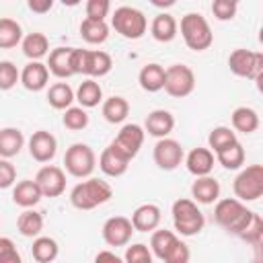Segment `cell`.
<instances>
[{"instance_id": "1", "label": "cell", "mask_w": 263, "mask_h": 263, "mask_svg": "<svg viewBox=\"0 0 263 263\" xmlns=\"http://www.w3.org/2000/svg\"><path fill=\"white\" fill-rule=\"evenodd\" d=\"M255 212H251L242 201L236 197H224L218 199L214 205V220L218 226H222L228 234L240 236L253 222Z\"/></svg>"}, {"instance_id": "2", "label": "cell", "mask_w": 263, "mask_h": 263, "mask_svg": "<svg viewBox=\"0 0 263 263\" xmlns=\"http://www.w3.org/2000/svg\"><path fill=\"white\" fill-rule=\"evenodd\" d=\"M113 197V187L97 177H88L86 181L74 185L70 191V203L76 210H95L103 203H107Z\"/></svg>"}, {"instance_id": "3", "label": "cell", "mask_w": 263, "mask_h": 263, "mask_svg": "<svg viewBox=\"0 0 263 263\" xmlns=\"http://www.w3.org/2000/svg\"><path fill=\"white\" fill-rule=\"evenodd\" d=\"M72 72L74 74H84L88 78H101L107 76L113 68V60L107 51L103 49H82V47H74L72 49Z\"/></svg>"}, {"instance_id": "4", "label": "cell", "mask_w": 263, "mask_h": 263, "mask_svg": "<svg viewBox=\"0 0 263 263\" xmlns=\"http://www.w3.org/2000/svg\"><path fill=\"white\" fill-rule=\"evenodd\" d=\"M171 214H173V226L181 236H195L205 226V218L201 210L189 197L177 199L171 208Z\"/></svg>"}, {"instance_id": "5", "label": "cell", "mask_w": 263, "mask_h": 263, "mask_svg": "<svg viewBox=\"0 0 263 263\" xmlns=\"http://www.w3.org/2000/svg\"><path fill=\"white\" fill-rule=\"evenodd\" d=\"M181 37L185 45L193 51H205L214 43V33L210 23L199 12H187L181 18Z\"/></svg>"}, {"instance_id": "6", "label": "cell", "mask_w": 263, "mask_h": 263, "mask_svg": "<svg viewBox=\"0 0 263 263\" xmlns=\"http://www.w3.org/2000/svg\"><path fill=\"white\" fill-rule=\"evenodd\" d=\"M232 191H234V197L242 203L257 201L263 195V166L249 164V166L240 168V173L234 177Z\"/></svg>"}, {"instance_id": "7", "label": "cell", "mask_w": 263, "mask_h": 263, "mask_svg": "<svg viewBox=\"0 0 263 263\" xmlns=\"http://www.w3.org/2000/svg\"><path fill=\"white\" fill-rule=\"evenodd\" d=\"M111 27L125 39H140L148 29V18L134 6H119L111 16Z\"/></svg>"}, {"instance_id": "8", "label": "cell", "mask_w": 263, "mask_h": 263, "mask_svg": "<svg viewBox=\"0 0 263 263\" xmlns=\"http://www.w3.org/2000/svg\"><path fill=\"white\" fill-rule=\"evenodd\" d=\"M64 166H66V173H70L72 177L88 179L92 175L95 166H97L95 150L88 144H82V142L72 144L64 154Z\"/></svg>"}, {"instance_id": "9", "label": "cell", "mask_w": 263, "mask_h": 263, "mask_svg": "<svg viewBox=\"0 0 263 263\" xmlns=\"http://www.w3.org/2000/svg\"><path fill=\"white\" fill-rule=\"evenodd\" d=\"M228 68L238 78L261 80V74H263V53L238 47V49H234L228 55Z\"/></svg>"}, {"instance_id": "10", "label": "cell", "mask_w": 263, "mask_h": 263, "mask_svg": "<svg viewBox=\"0 0 263 263\" xmlns=\"http://www.w3.org/2000/svg\"><path fill=\"white\" fill-rule=\"evenodd\" d=\"M166 95L175 99H185L195 90V74L185 64H173L164 68V86Z\"/></svg>"}, {"instance_id": "11", "label": "cell", "mask_w": 263, "mask_h": 263, "mask_svg": "<svg viewBox=\"0 0 263 263\" xmlns=\"http://www.w3.org/2000/svg\"><path fill=\"white\" fill-rule=\"evenodd\" d=\"M144 138H146V132H144V127L142 125H138V123H125L119 132H117V136H115V140L111 142V146L117 150V152H121L125 158H136L138 156V152H140V148H142V144H144Z\"/></svg>"}, {"instance_id": "12", "label": "cell", "mask_w": 263, "mask_h": 263, "mask_svg": "<svg viewBox=\"0 0 263 263\" xmlns=\"http://www.w3.org/2000/svg\"><path fill=\"white\" fill-rule=\"evenodd\" d=\"M43 197H60L66 191V173L55 164H45L33 179Z\"/></svg>"}, {"instance_id": "13", "label": "cell", "mask_w": 263, "mask_h": 263, "mask_svg": "<svg viewBox=\"0 0 263 263\" xmlns=\"http://www.w3.org/2000/svg\"><path fill=\"white\" fill-rule=\"evenodd\" d=\"M152 158L156 162L158 168L162 171H175L183 158H185V152H183V146L173 140V138H162L154 144V150H152Z\"/></svg>"}, {"instance_id": "14", "label": "cell", "mask_w": 263, "mask_h": 263, "mask_svg": "<svg viewBox=\"0 0 263 263\" xmlns=\"http://www.w3.org/2000/svg\"><path fill=\"white\" fill-rule=\"evenodd\" d=\"M134 232L136 230H134L129 218H125V216H111L109 220H105L103 230H101L103 240L109 247H127Z\"/></svg>"}, {"instance_id": "15", "label": "cell", "mask_w": 263, "mask_h": 263, "mask_svg": "<svg viewBox=\"0 0 263 263\" xmlns=\"http://www.w3.org/2000/svg\"><path fill=\"white\" fill-rule=\"evenodd\" d=\"M58 152V140L47 129H37L29 138V154L37 162H49Z\"/></svg>"}, {"instance_id": "16", "label": "cell", "mask_w": 263, "mask_h": 263, "mask_svg": "<svg viewBox=\"0 0 263 263\" xmlns=\"http://www.w3.org/2000/svg\"><path fill=\"white\" fill-rule=\"evenodd\" d=\"M162 220V212L156 203H142L134 210L129 222L136 232H154Z\"/></svg>"}, {"instance_id": "17", "label": "cell", "mask_w": 263, "mask_h": 263, "mask_svg": "<svg viewBox=\"0 0 263 263\" xmlns=\"http://www.w3.org/2000/svg\"><path fill=\"white\" fill-rule=\"evenodd\" d=\"M175 129V117L171 111L166 109H154L148 113L146 121H144V132L148 136H154L158 140L168 138V134Z\"/></svg>"}, {"instance_id": "18", "label": "cell", "mask_w": 263, "mask_h": 263, "mask_svg": "<svg viewBox=\"0 0 263 263\" xmlns=\"http://www.w3.org/2000/svg\"><path fill=\"white\" fill-rule=\"evenodd\" d=\"M185 160V166L187 171L193 175V177H208L212 171H214V162H216V156L210 148H193L189 150V154L183 158Z\"/></svg>"}, {"instance_id": "19", "label": "cell", "mask_w": 263, "mask_h": 263, "mask_svg": "<svg viewBox=\"0 0 263 263\" xmlns=\"http://www.w3.org/2000/svg\"><path fill=\"white\" fill-rule=\"evenodd\" d=\"M47 82H49V70L43 62H29L21 70V84L31 92L43 90Z\"/></svg>"}, {"instance_id": "20", "label": "cell", "mask_w": 263, "mask_h": 263, "mask_svg": "<svg viewBox=\"0 0 263 263\" xmlns=\"http://www.w3.org/2000/svg\"><path fill=\"white\" fill-rule=\"evenodd\" d=\"M191 197L195 203H216L220 199V183L208 175V177H195V181L191 183Z\"/></svg>"}, {"instance_id": "21", "label": "cell", "mask_w": 263, "mask_h": 263, "mask_svg": "<svg viewBox=\"0 0 263 263\" xmlns=\"http://www.w3.org/2000/svg\"><path fill=\"white\" fill-rule=\"evenodd\" d=\"M129 158H125L121 152H117L111 144L101 152V156H99V168L107 175V177H113V179H117V177H121V175H125V171H127V166H129Z\"/></svg>"}, {"instance_id": "22", "label": "cell", "mask_w": 263, "mask_h": 263, "mask_svg": "<svg viewBox=\"0 0 263 263\" xmlns=\"http://www.w3.org/2000/svg\"><path fill=\"white\" fill-rule=\"evenodd\" d=\"M41 197L43 195L33 179H23V181L14 183V187H12V201L25 210H31L33 205H37L41 201Z\"/></svg>"}, {"instance_id": "23", "label": "cell", "mask_w": 263, "mask_h": 263, "mask_svg": "<svg viewBox=\"0 0 263 263\" xmlns=\"http://www.w3.org/2000/svg\"><path fill=\"white\" fill-rule=\"evenodd\" d=\"M72 49L74 47H55L49 51V60H47V70L49 74H53L55 78H70L74 76L72 72V64H70V58H72Z\"/></svg>"}, {"instance_id": "24", "label": "cell", "mask_w": 263, "mask_h": 263, "mask_svg": "<svg viewBox=\"0 0 263 263\" xmlns=\"http://www.w3.org/2000/svg\"><path fill=\"white\" fill-rule=\"evenodd\" d=\"M177 31H179V25H177L175 16L168 12H158L150 23V35L160 43L173 41L177 37Z\"/></svg>"}, {"instance_id": "25", "label": "cell", "mask_w": 263, "mask_h": 263, "mask_svg": "<svg viewBox=\"0 0 263 263\" xmlns=\"http://www.w3.org/2000/svg\"><path fill=\"white\" fill-rule=\"evenodd\" d=\"M25 146V136L18 127H2L0 129V158L10 160L12 156L21 154Z\"/></svg>"}, {"instance_id": "26", "label": "cell", "mask_w": 263, "mask_h": 263, "mask_svg": "<svg viewBox=\"0 0 263 263\" xmlns=\"http://www.w3.org/2000/svg\"><path fill=\"white\" fill-rule=\"evenodd\" d=\"M21 49H23V53L31 62H41V58H45L49 53V39L43 33L33 31V33H29V35L23 37Z\"/></svg>"}, {"instance_id": "27", "label": "cell", "mask_w": 263, "mask_h": 263, "mask_svg": "<svg viewBox=\"0 0 263 263\" xmlns=\"http://www.w3.org/2000/svg\"><path fill=\"white\" fill-rule=\"evenodd\" d=\"M138 82H140V86L146 92H158V90H162V86H164V68L160 64H156V62L146 64L140 70V74H138Z\"/></svg>"}, {"instance_id": "28", "label": "cell", "mask_w": 263, "mask_h": 263, "mask_svg": "<svg viewBox=\"0 0 263 263\" xmlns=\"http://www.w3.org/2000/svg\"><path fill=\"white\" fill-rule=\"evenodd\" d=\"M101 113H103L105 121H109V123H113V125H115V123H123V121L127 119V115H129V103H127L123 97L113 95V97H109V99L103 101Z\"/></svg>"}, {"instance_id": "29", "label": "cell", "mask_w": 263, "mask_h": 263, "mask_svg": "<svg viewBox=\"0 0 263 263\" xmlns=\"http://www.w3.org/2000/svg\"><path fill=\"white\" fill-rule=\"evenodd\" d=\"M74 97H76V101L80 103L82 109H92V107H97V105L103 101V88H101V84H99L97 80L86 78V80H82L80 86L76 88Z\"/></svg>"}, {"instance_id": "30", "label": "cell", "mask_w": 263, "mask_h": 263, "mask_svg": "<svg viewBox=\"0 0 263 263\" xmlns=\"http://www.w3.org/2000/svg\"><path fill=\"white\" fill-rule=\"evenodd\" d=\"M230 121H232V129L240 134H253L259 127V115L253 107H236L230 115Z\"/></svg>"}, {"instance_id": "31", "label": "cell", "mask_w": 263, "mask_h": 263, "mask_svg": "<svg viewBox=\"0 0 263 263\" xmlns=\"http://www.w3.org/2000/svg\"><path fill=\"white\" fill-rule=\"evenodd\" d=\"M74 101H76V97H74V90L68 82H55L47 90V103L58 111L70 109Z\"/></svg>"}, {"instance_id": "32", "label": "cell", "mask_w": 263, "mask_h": 263, "mask_svg": "<svg viewBox=\"0 0 263 263\" xmlns=\"http://www.w3.org/2000/svg\"><path fill=\"white\" fill-rule=\"evenodd\" d=\"M16 230L27 236V238H37L41 236L43 230V216L37 210H25L18 218H16Z\"/></svg>"}, {"instance_id": "33", "label": "cell", "mask_w": 263, "mask_h": 263, "mask_svg": "<svg viewBox=\"0 0 263 263\" xmlns=\"http://www.w3.org/2000/svg\"><path fill=\"white\" fill-rule=\"evenodd\" d=\"M31 255L35 263H51L60 255V247L51 236H37L31 247Z\"/></svg>"}, {"instance_id": "34", "label": "cell", "mask_w": 263, "mask_h": 263, "mask_svg": "<svg viewBox=\"0 0 263 263\" xmlns=\"http://www.w3.org/2000/svg\"><path fill=\"white\" fill-rule=\"evenodd\" d=\"M80 35L86 43L90 45H101L107 41L109 37V25L105 21H90V18H84L80 23Z\"/></svg>"}, {"instance_id": "35", "label": "cell", "mask_w": 263, "mask_h": 263, "mask_svg": "<svg viewBox=\"0 0 263 263\" xmlns=\"http://www.w3.org/2000/svg\"><path fill=\"white\" fill-rule=\"evenodd\" d=\"M23 41V27L8 16L0 18V49L16 47Z\"/></svg>"}, {"instance_id": "36", "label": "cell", "mask_w": 263, "mask_h": 263, "mask_svg": "<svg viewBox=\"0 0 263 263\" xmlns=\"http://www.w3.org/2000/svg\"><path fill=\"white\" fill-rule=\"evenodd\" d=\"M179 236L173 232V230H154L152 232V236H150V253H152V257H158L160 261L164 259V255L168 253V249L175 245V240H177Z\"/></svg>"}, {"instance_id": "37", "label": "cell", "mask_w": 263, "mask_h": 263, "mask_svg": "<svg viewBox=\"0 0 263 263\" xmlns=\"http://www.w3.org/2000/svg\"><path fill=\"white\" fill-rule=\"evenodd\" d=\"M234 142H238V140H236V132H234L232 127H226V125L214 127V129L210 132V136H208V148H210L214 154H218L220 150L232 146Z\"/></svg>"}, {"instance_id": "38", "label": "cell", "mask_w": 263, "mask_h": 263, "mask_svg": "<svg viewBox=\"0 0 263 263\" xmlns=\"http://www.w3.org/2000/svg\"><path fill=\"white\" fill-rule=\"evenodd\" d=\"M214 156H216V160H218L224 168H228V171H236V168H240V166L245 164V148H242L240 142H234L232 146L220 150V152L214 154Z\"/></svg>"}, {"instance_id": "39", "label": "cell", "mask_w": 263, "mask_h": 263, "mask_svg": "<svg viewBox=\"0 0 263 263\" xmlns=\"http://www.w3.org/2000/svg\"><path fill=\"white\" fill-rule=\"evenodd\" d=\"M62 123H64V127L70 129V132H80V129H84V127L88 125V113H86V109L72 105L70 109L64 111Z\"/></svg>"}, {"instance_id": "40", "label": "cell", "mask_w": 263, "mask_h": 263, "mask_svg": "<svg viewBox=\"0 0 263 263\" xmlns=\"http://www.w3.org/2000/svg\"><path fill=\"white\" fill-rule=\"evenodd\" d=\"M16 82H21V70L12 62L2 60L0 62V90H10L16 86Z\"/></svg>"}, {"instance_id": "41", "label": "cell", "mask_w": 263, "mask_h": 263, "mask_svg": "<svg viewBox=\"0 0 263 263\" xmlns=\"http://www.w3.org/2000/svg\"><path fill=\"white\" fill-rule=\"evenodd\" d=\"M123 263H154V257L144 242H136V245L125 247Z\"/></svg>"}, {"instance_id": "42", "label": "cell", "mask_w": 263, "mask_h": 263, "mask_svg": "<svg viewBox=\"0 0 263 263\" xmlns=\"http://www.w3.org/2000/svg\"><path fill=\"white\" fill-rule=\"evenodd\" d=\"M189 259H191V251H189V247L181 240V238H177L175 240V245L168 249V253L164 255V263H189Z\"/></svg>"}, {"instance_id": "43", "label": "cell", "mask_w": 263, "mask_h": 263, "mask_svg": "<svg viewBox=\"0 0 263 263\" xmlns=\"http://www.w3.org/2000/svg\"><path fill=\"white\" fill-rule=\"evenodd\" d=\"M238 10V4L234 0H214L212 2V12L218 21H232Z\"/></svg>"}, {"instance_id": "44", "label": "cell", "mask_w": 263, "mask_h": 263, "mask_svg": "<svg viewBox=\"0 0 263 263\" xmlns=\"http://www.w3.org/2000/svg\"><path fill=\"white\" fill-rule=\"evenodd\" d=\"M0 263H23L14 240L8 236H0Z\"/></svg>"}, {"instance_id": "45", "label": "cell", "mask_w": 263, "mask_h": 263, "mask_svg": "<svg viewBox=\"0 0 263 263\" xmlns=\"http://www.w3.org/2000/svg\"><path fill=\"white\" fill-rule=\"evenodd\" d=\"M84 8H86V18H90V21H105V16L111 10V2L109 0H88Z\"/></svg>"}, {"instance_id": "46", "label": "cell", "mask_w": 263, "mask_h": 263, "mask_svg": "<svg viewBox=\"0 0 263 263\" xmlns=\"http://www.w3.org/2000/svg\"><path fill=\"white\" fill-rule=\"evenodd\" d=\"M240 238L247 240V242H251L253 247H259L261 245V238H263V222H261V216L259 214H255L251 226L240 234Z\"/></svg>"}, {"instance_id": "47", "label": "cell", "mask_w": 263, "mask_h": 263, "mask_svg": "<svg viewBox=\"0 0 263 263\" xmlns=\"http://www.w3.org/2000/svg\"><path fill=\"white\" fill-rule=\"evenodd\" d=\"M16 183V168L10 160L0 158V189H8L14 187Z\"/></svg>"}, {"instance_id": "48", "label": "cell", "mask_w": 263, "mask_h": 263, "mask_svg": "<svg viewBox=\"0 0 263 263\" xmlns=\"http://www.w3.org/2000/svg\"><path fill=\"white\" fill-rule=\"evenodd\" d=\"M27 6H29V10H33L37 14H45L53 8V0H29Z\"/></svg>"}, {"instance_id": "49", "label": "cell", "mask_w": 263, "mask_h": 263, "mask_svg": "<svg viewBox=\"0 0 263 263\" xmlns=\"http://www.w3.org/2000/svg\"><path fill=\"white\" fill-rule=\"evenodd\" d=\"M92 263H123V259L119 257V255H115L113 251H99L97 255H95V261Z\"/></svg>"}, {"instance_id": "50", "label": "cell", "mask_w": 263, "mask_h": 263, "mask_svg": "<svg viewBox=\"0 0 263 263\" xmlns=\"http://www.w3.org/2000/svg\"><path fill=\"white\" fill-rule=\"evenodd\" d=\"M152 4H154V6H173L175 0H164V2H160V0H152Z\"/></svg>"}, {"instance_id": "51", "label": "cell", "mask_w": 263, "mask_h": 263, "mask_svg": "<svg viewBox=\"0 0 263 263\" xmlns=\"http://www.w3.org/2000/svg\"><path fill=\"white\" fill-rule=\"evenodd\" d=\"M255 263H259V261H255Z\"/></svg>"}]
</instances>
